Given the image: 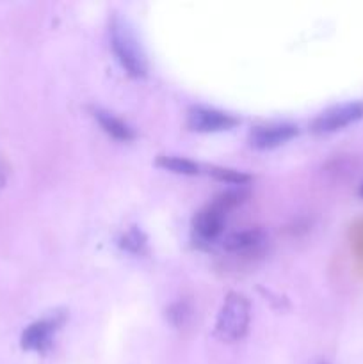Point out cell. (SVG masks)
Masks as SVG:
<instances>
[{"label":"cell","mask_w":363,"mask_h":364,"mask_svg":"<svg viewBox=\"0 0 363 364\" xmlns=\"http://www.w3.org/2000/svg\"><path fill=\"white\" fill-rule=\"evenodd\" d=\"M110 46L114 55L120 60L121 68L128 75L135 78H142L148 75V60H146L142 46L137 36L132 31L130 23L121 16H112L109 23Z\"/></svg>","instance_id":"cell-1"},{"label":"cell","mask_w":363,"mask_h":364,"mask_svg":"<svg viewBox=\"0 0 363 364\" xmlns=\"http://www.w3.org/2000/svg\"><path fill=\"white\" fill-rule=\"evenodd\" d=\"M249 320H251V306L246 295L230 291L217 311L216 336L226 343L242 340L249 329Z\"/></svg>","instance_id":"cell-2"},{"label":"cell","mask_w":363,"mask_h":364,"mask_svg":"<svg viewBox=\"0 0 363 364\" xmlns=\"http://www.w3.org/2000/svg\"><path fill=\"white\" fill-rule=\"evenodd\" d=\"M238 203V194H221L219 198L214 199L206 206H203L198 213H196L194 220H192V230L198 240L201 242H212L223 233L224 223H226L228 210Z\"/></svg>","instance_id":"cell-3"},{"label":"cell","mask_w":363,"mask_h":364,"mask_svg":"<svg viewBox=\"0 0 363 364\" xmlns=\"http://www.w3.org/2000/svg\"><path fill=\"white\" fill-rule=\"evenodd\" d=\"M359 119H363V102L338 103L322 110L312 121V130L315 134H333L358 123Z\"/></svg>","instance_id":"cell-4"},{"label":"cell","mask_w":363,"mask_h":364,"mask_svg":"<svg viewBox=\"0 0 363 364\" xmlns=\"http://www.w3.org/2000/svg\"><path fill=\"white\" fill-rule=\"evenodd\" d=\"M298 132V124L287 123V121L258 124L249 134V144L256 149H273L292 141Z\"/></svg>","instance_id":"cell-5"},{"label":"cell","mask_w":363,"mask_h":364,"mask_svg":"<svg viewBox=\"0 0 363 364\" xmlns=\"http://www.w3.org/2000/svg\"><path fill=\"white\" fill-rule=\"evenodd\" d=\"M238 123V117L209 107H192L187 112V127L194 132H223Z\"/></svg>","instance_id":"cell-6"},{"label":"cell","mask_w":363,"mask_h":364,"mask_svg":"<svg viewBox=\"0 0 363 364\" xmlns=\"http://www.w3.org/2000/svg\"><path fill=\"white\" fill-rule=\"evenodd\" d=\"M60 322H63V318L59 315H53L48 316V318H41L38 322L31 323L21 333V348L27 352H38V354H43L45 350H48V347L52 345L53 333L60 326Z\"/></svg>","instance_id":"cell-7"},{"label":"cell","mask_w":363,"mask_h":364,"mask_svg":"<svg viewBox=\"0 0 363 364\" xmlns=\"http://www.w3.org/2000/svg\"><path fill=\"white\" fill-rule=\"evenodd\" d=\"M265 244V233L258 228H248V230L235 231V233L228 235L224 238V249L228 252H238V255H244V252L256 251L258 247Z\"/></svg>","instance_id":"cell-8"},{"label":"cell","mask_w":363,"mask_h":364,"mask_svg":"<svg viewBox=\"0 0 363 364\" xmlns=\"http://www.w3.org/2000/svg\"><path fill=\"white\" fill-rule=\"evenodd\" d=\"M95 117L100 123V127L110 135V137L117 139V141H132L135 137L134 130L125 123L123 119H120L117 116H114L112 112L103 109H95Z\"/></svg>","instance_id":"cell-9"},{"label":"cell","mask_w":363,"mask_h":364,"mask_svg":"<svg viewBox=\"0 0 363 364\" xmlns=\"http://www.w3.org/2000/svg\"><path fill=\"white\" fill-rule=\"evenodd\" d=\"M157 166L162 167V169L171 171V173L184 174V176H196V174L201 173V166L196 164L194 160L185 159V156H177V155H159L157 156Z\"/></svg>","instance_id":"cell-10"},{"label":"cell","mask_w":363,"mask_h":364,"mask_svg":"<svg viewBox=\"0 0 363 364\" xmlns=\"http://www.w3.org/2000/svg\"><path fill=\"white\" fill-rule=\"evenodd\" d=\"M209 173L212 174V176H216L217 180L226 181V183L242 185V183H248L249 181L248 174L241 173V171H235V169H226V167H209Z\"/></svg>","instance_id":"cell-11"},{"label":"cell","mask_w":363,"mask_h":364,"mask_svg":"<svg viewBox=\"0 0 363 364\" xmlns=\"http://www.w3.org/2000/svg\"><path fill=\"white\" fill-rule=\"evenodd\" d=\"M142 245H144V238H141V231L132 230L123 237V247L128 249V251L139 252Z\"/></svg>","instance_id":"cell-12"},{"label":"cell","mask_w":363,"mask_h":364,"mask_svg":"<svg viewBox=\"0 0 363 364\" xmlns=\"http://www.w3.org/2000/svg\"><path fill=\"white\" fill-rule=\"evenodd\" d=\"M7 176H9V167H7V164H6V160H4V156L0 155V192H2L4 187H6Z\"/></svg>","instance_id":"cell-13"},{"label":"cell","mask_w":363,"mask_h":364,"mask_svg":"<svg viewBox=\"0 0 363 364\" xmlns=\"http://www.w3.org/2000/svg\"><path fill=\"white\" fill-rule=\"evenodd\" d=\"M358 194H359V196H362V198H363V183H362V185H359V191H358Z\"/></svg>","instance_id":"cell-14"}]
</instances>
